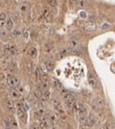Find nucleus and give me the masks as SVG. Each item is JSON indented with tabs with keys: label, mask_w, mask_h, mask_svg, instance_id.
Listing matches in <instances>:
<instances>
[{
	"label": "nucleus",
	"mask_w": 115,
	"mask_h": 129,
	"mask_svg": "<svg viewBox=\"0 0 115 129\" xmlns=\"http://www.w3.org/2000/svg\"><path fill=\"white\" fill-rule=\"evenodd\" d=\"M45 66L47 71L51 72V71H53L54 68H55V64H54L52 61H46V62L45 63Z\"/></svg>",
	"instance_id": "19"
},
{
	"label": "nucleus",
	"mask_w": 115,
	"mask_h": 129,
	"mask_svg": "<svg viewBox=\"0 0 115 129\" xmlns=\"http://www.w3.org/2000/svg\"><path fill=\"white\" fill-rule=\"evenodd\" d=\"M9 51H10V46L9 45L4 46V52H5V54H9Z\"/></svg>",
	"instance_id": "29"
},
{
	"label": "nucleus",
	"mask_w": 115,
	"mask_h": 129,
	"mask_svg": "<svg viewBox=\"0 0 115 129\" xmlns=\"http://www.w3.org/2000/svg\"><path fill=\"white\" fill-rule=\"evenodd\" d=\"M30 9V3L27 2V1H25V2H21L20 5V10L21 12H27L28 10Z\"/></svg>",
	"instance_id": "12"
},
{
	"label": "nucleus",
	"mask_w": 115,
	"mask_h": 129,
	"mask_svg": "<svg viewBox=\"0 0 115 129\" xmlns=\"http://www.w3.org/2000/svg\"><path fill=\"white\" fill-rule=\"evenodd\" d=\"M28 37H29V31H28V30H26V31L25 32V39L27 40Z\"/></svg>",
	"instance_id": "35"
},
{
	"label": "nucleus",
	"mask_w": 115,
	"mask_h": 129,
	"mask_svg": "<svg viewBox=\"0 0 115 129\" xmlns=\"http://www.w3.org/2000/svg\"><path fill=\"white\" fill-rule=\"evenodd\" d=\"M77 3V5L80 6V8H84L85 5H86V3H85V0H77L76 1Z\"/></svg>",
	"instance_id": "27"
},
{
	"label": "nucleus",
	"mask_w": 115,
	"mask_h": 129,
	"mask_svg": "<svg viewBox=\"0 0 115 129\" xmlns=\"http://www.w3.org/2000/svg\"><path fill=\"white\" fill-rule=\"evenodd\" d=\"M13 34H14L15 36H20V35H21V32L19 31V30H15Z\"/></svg>",
	"instance_id": "36"
},
{
	"label": "nucleus",
	"mask_w": 115,
	"mask_h": 129,
	"mask_svg": "<svg viewBox=\"0 0 115 129\" xmlns=\"http://www.w3.org/2000/svg\"><path fill=\"white\" fill-rule=\"evenodd\" d=\"M0 36H1V37H2L3 39L7 38V34H6V32H5V31H2V32H1V34H0Z\"/></svg>",
	"instance_id": "33"
},
{
	"label": "nucleus",
	"mask_w": 115,
	"mask_h": 129,
	"mask_svg": "<svg viewBox=\"0 0 115 129\" xmlns=\"http://www.w3.org/2000/svg\"><path fill=\"white\" fill-rule=\"evenodd\" d=\"M80 16H81V18H87V15H86V13H85V12H81L80 13Z\"/></svg>",
	"instance_id": "34"
},
{
	"label": "nucleus",
	"mask_w": 115,
	"mask_h": 129,
	"mask_svg": "<svg viewBox=\"0 0 115 129\" xmlns=\"http://www.w3.org/2000/svg\"><path fill=\"white\" fill-rule=\"evenodd\" d=\"M84 28L87 31H89V32H93V31H95L96 30V28H97V25H96V23H93V22H87L86 24L84 25Z\"/></svg>",
	"instance_id": "8"
},
{
	"label": "nucleus",
	"mask_w": 115,
	"mask_h": 129,
	"mask_svg": "<svg viewBox=\"0 0 115 129\" xmlns=\"http://www.w3.org/2000/svg\"><path fill=\"white\" fill-rule=\"evenodd\" d=\"M52 48H53V46H51L50 44H46V45H45V51H46V52H50Z\"/></svg>",
	"instance_id": "31"
},
{
	"label": "nucleus",
	"mask_w": 115,
	"mask_h": 129,
	"mask_svg": "<svg viewBox=\"0 0 115 129\" xmlns=\"http://www.w3.org/2000/svg\"><path fill=\"white\" fill-rule=\"evenodd\" d=\"M52 104H53V106H54V107H55V109L56 110L59 114H64L63 106H62V104H61V102L59 101V100L56 99V98H53V99H52Z\"/></svg>",
	"instance_id": "4"
},
{
	"label": "nucleus",
	"mask_w": 115,
	"mask_h": 129,
	"mask_svg": "<svg viewBox=\"0 0 115 129\" xmlns=\"http://www.w3.org/2000/svg\"><path fill=\"white\" fill-rule=\"evenodd\" d=\"M6 83L10 87H15L20 84V81L18 79L17 76H15L14 74H8L6 76Z\"/></svg>",
	"instance_id": "2"
},
{
	"label": "nucleus",
	"mask_w": 115,
	"mask_h": 129,
	"mask_svg": "<svg viewBox=\"0 0 115 129\" xmlns=\"http://www.w3.org/2000/svg\"><path fill=\"white\" fill-rule=\"evenodd\" d=\"M67 51L71 54H73V55L75 56H82L83 55V51L82 49H79V48H74V47H71L69 46L68 47Z\"/></svg>",
	"instance_id": "11"
},
{
	"label": "nucleus",
	"mask_w": 115,
	"mask_h": 129,
	"mask_svg": "<svg viewBox=\"0 0 115 129\" xmlns=\"http://www.w3.org/2000/svg\"><path fill=\"white\" fill-rule=\"evenodd\" d=\"M95 103L99 106L100 108H103V107L105 106V104H106V102H105L104 98H103V97H101V96H98L97 98H96Z\"/></svg>",
	"instance_id": "15"
},
{
	"label": "nucleus",
	"mask_w": 115,
	"mask_h": 129,
	"mask_svg": "<svg viewBox=\"0 0 115 129\" xmlns=\"http://www.w3.org/2000/svg\"><path fill=\"white\" fill-rule=\"evenodd\" d=\"M10 94H11V96H12L13 98L17 99L18 97H19V96H20V93L18 92V90L16 89V87H11Z\"/></svg>",
	"instance_id": "16"
},
{
	"label": "nucleus",
	"mask_w": 115,
	"mask_h": 129,
	"mask_svg": "<svg viewBox=\"0 0 115 129\" xmlns=\"http://www.w3.org/2000/svg\"><path fill=\"white\" fill-rule=\"evenodd\" d=\"M53 84H54V86L57 90H59V91H61V90L63 88V86L62 84V83L58 79H56V78H53Z\"/></svg>",
	"instance_id": "14"
},
{
	"label": "nucleus",
	"mask_w": 115,
	"mask_h": 129,
	"mask_svg": "<svg viewBox=\"0 0 115 129\" xmlns=\"http://www.w3.org/2000/svg\"><path fill=\"white\" fill-rule=\"evenodd\" d=\"M89 21L90 22H93V23H97L99 21V18H98V16L96 15H91L89 16Z\"/></svg>",
	"instance_id": "23"
},
{
	"label": "nucleus",
	"mask_w": 115,
	"mask_h": 129,
	"mask_svg": "<svg viewBox=\"0 0 115 129\" xmlns=\"http://www.w3.org/2000/svg\"><path fill=\"white\" fill-rule=\"evenodd\" d=\"M50 86L51 83L47 77H45V78H43L41 80V87H42L43 90H48L50 88Z\"/></svg>",
	"instance_id": "9"
},
{
	"label": "nucleus",
	"mask_w": 115,
	"mask_h": 129,
	"mask_svg": "<svg viewBox=\"0 0 115 129\" xmlns=\"http://www.w3.org/2000/svg\"><path fill=\"white\" fill-rule=\"evenodd\" d=\"M95 122H96V117L94 116L93 114H89V116L87 114V117L85 119V126L87 127H93L94 126Z\"/></svg>",
	"instance_id": "5"
},
{
	"label": "nucleus",
	"mask_w": 115,
	"mask_h": 129,
	"mask_svg": "<svg viewBox=\"0 0 115 129\" xmlns=\"http://www.w3.org/2000/svg\"><path fill=\"white\" fill-rule=\"evenodd\" d=\"M6 15L5 13H1L0 14V28H4L5 26V22H6Z\"/></svg>",
	"instance_id": "17"
},
{
	"label": "nucleus",
	"mask_w": 115,
	"mask_h": 129,
	"mask_svg": "<svg viewBox=\"0 0 115 129\" xmlns=\"http://www.w3.org/2000/svg\"><path fill=\"white\" fill-rule=\"evenodd\" d=\"M69 45L71 47H74V48H79V49H82V46H81L80 42L78 41L76 38H72L69 41Z\"/></svg>",
	"instance_id": "10"
},
{
	"label": "nucleus",
	"mask_w": 115,
	"mask_h": 129,
	"mask_svg": "<svg viewBox=\"0 0 115 129\" xmlns=\"http://www.w3.org/2000/svg\"><path fill=\"white\" fill-rule=\"evenodd\" d=\"M15 4H20L21 2H23V0H14Z\"/></svg>",
	"instance_id": "37"
},
{
	"label": "nucleus",
	"mask_w": 115,
	"mask_h": 129,
	"mask_svg": "<svg viewBox=\"0 0 115 129\" xmlns=\"http://www.w3.org/2000/svg\"><path fill=\"white\" fill-rule=\"evenodd\" d=\"M88 81H89V84L92 87H96L98 84V81L96 79V77L93 76L92 73H89V76H88Z\"/></svg>",
	"instance_id": "7"
},
{
	"label": "nucleus",
	"mask_w": 115,
	"mask_h": 129,
	"mask_svg": "<svg viewBox=\"0 0 115 129\" xmlns=\"http://www.w3.org/2000/svg\"><path fill=\"white\" fill-rule=\"evenodd\" d=\"M98 117H99V119L101 120V121H103L105 118V114L103 113V111H98Z\"/></svg>",
	"instance_id": "26"
},
{
	"label": "nucleus",
	"mask_w": 115,
	"mask_h": 129,
	"mask_svg": "<svg viewBox=\"0 0 115 129\" xmlns=\"http://www.w3.org/2000/svg\"><path fill=\"white\" fill-rule=\"evenodd\" d=\"M15 112L17 113L18 118L21 120L22 122L25 123V118H26V111L23 106V104L21 102H17L15 104Z\"/></svg>",
	"instance_id": "1"
},
{
	"label": "nucleus",
	"mask_w": 115,
	"mask_h": 129,
	"mask_svg": "<svg viewBox=\"0 0 115 129\" xmlns=\"http://www.w3.org/2000/svg\"><path fill=\"white\" fill-rule=\"evenodd\" d=\"M9 69H10L11 71H13V72H16L18 70V66H17V64H16V63L15 62L11 63L10 66H9Z\"/></svg>",
	"instance_id": "20"
},
{
	"label": "nucleus",
	"mask_w": 115,
	"mask_h": 129,
	"mask_svg": "<svg viewBox=\"0 0 115 129\" xmlns=\"http://www.w3.org/2000/svg\"><path fill=\"white\" fill-rule=\"evenodd\" d=\"M69 1H70L71 3H76V1H77V0H69Z\"/></svg>",
	"instance_id": "38"
},
{
	"label": "nucleus",
	"mask_w": 115,
	"mask_h": 129,
	"mask_svg": "<svg viewBox=\"0 0 115 129\" xmlns=\"http://www.w3.org/2000/svg\"><path fill=\"white\" fill-rule=\"evenodd\" d=\"M35 77H36V80L41 82V80H42V74H41L40 72V69H39V67L35 69Z\"/></svg>",
	"instance_id": "21"
},
{
	"label": "nucleus",
	"mask_w": 115,
	"mask_h": 129,
	"mask_svg": "<svg viewBox=\"0 0 115 129\" xmlns=\"http://www.w3.org/2000/svg\"><path fill=\"white\" fill-rule=\"evenodd\" d=\"M28 54H29V56H30L31 57H35L36 56V54H37V51H36V49H35V47H32V48L29 50Z\"/></svg>",
	"instance_id": "24"
},
{
	"label": "nucleus",
	"mask_w": 115,
	"mask_h": 129,
	"mask_svg": "<svg viewBox=\"0 0 115 129\" xmlns=\"http://www.w3.org/2000/svg\"><path fill=\"white\" fill-rule=\"evenodd\" d=\"M105 126H106V128H115V123L113 120H108Z\"/></svg>",
	"instance_id": "22"
},
{
	"label": "nucleus",
	"mask_w": 115,
	"mask_h": 129,
	"mask_svg": "<svg viewBox=\"0 0 115 129\" xmlns=\"http://www.w3.org/2000/svg\"><path fill=\"white\" fill-rule=\"evenodd\" d=\"M15 120V118L13 116H6L4 120V123H5V128H11V124H12V122Z\"/></svg>",
	"instance_id": "13"
},
{
	"label": "nucleus",
	"mask_w": 115,
	"mask_h": 129,
	"mask_svg": "<svg viewBox=\"0 0 115 129\" xmlns=\"http://www.w3.org/2000/svg\"><path fill=\"white\" fill-rule=\"evenodd\" d=\"M5 107H6V109L10 112V113H12V114L15 113V104L13 100L11 99L7 100L6 103H5Z\"/></svg>",
	"instance_id": "6"
},
{
	"label": "nucleus",
	"mask_w": 115,
	"mask_h": 129,
	"mask_svg": "<svg viewBox=\"0 0 115 129\" xmlns=\"http://www.w3.org/2000/svg\"><path fill=\"white\" fill-rule=\"evenodd\" d=\"M111 28V25L109 23H103V25H102V28L103 29H108V28Z\"/></svg>",
	"instance_id": "30"
},
{
	"label": "nucleus",
	"mask_w": 115,
	"mask_h": 129,
	"mask_svg": "<svg viewBox=\"0 0 115 129\" xmlns=\"http://www.w3.org/2000/svg\"><path fill=\"white\" fill-rule=\"evenodd\" d=\"M63 100H64L66 106L69 107L73 106V104H75V102H76L75 96L73 94H71V93H69V92L66 93L65 94H63Z\"/></svg>",
	"instance_id": "3"
},
{
	"label": "nucleus",
	"mask_w": 115,
	"mask_h": 129,
	"mask_svg": "<svg viewBox=\"0 0 115 129\" xmlns=\"http://www.w3.org/2000/svg\"><path fill=\"white\" fill-rule=\"evenodd\" d=\"M44 16H45V18H46V20H51L50 19V15H49V12H48L47 9H45V11H44Z\"/></svg>",
	"instance_id": "28"
},
{
	"label": "nucleus",
	"mask_w": 115,
	"mask_h": 129,
	"mask_svg": "<svg viewBox=\"0 0 115 129\" xmlns=\"http://www.w3.org/2000/svg\"><path fill=\"white\" fill-rule=\"evenodd\" d=\"M22 104H23V106H24V108L25 109V111H27V110L29 109V107H30L29 104H28L27 102H24V103H22Z\"/></svg>",
	"instance_id": "32"
},
{
	"label": "nucleus",
	"mask_w": 115,
	"mask_h": 129,
	"mask_svg": "<svg viewBox=\"0 0 115 129\" xmlns=\"http://www.w3.org/2000/svg\"><path fill=\"white\" fill-rule=\"evenodd\" d=\"M47 2L51 6H55V8H56L58 5L57 0H47Z\"/></svg>",
	"instance_id": "25"
},
{
	"label": "nucleus",
	"mask_w": 115,
	"mask_h": 129,
	"mask_svg": "<svg viewBox=\"0 0 115 129\" xmlns=\"http://www.w3.org/2000/svg\"><path fill=\"white\" fill-rule=\"evenodd\" d=\"M13 26H14V21H13V19L11 18H7L6 19V22H5V28L8 30V31H10V30H12L13 28Z\"/></svg>",
	"instance_id": "18"
}]
</instances>
